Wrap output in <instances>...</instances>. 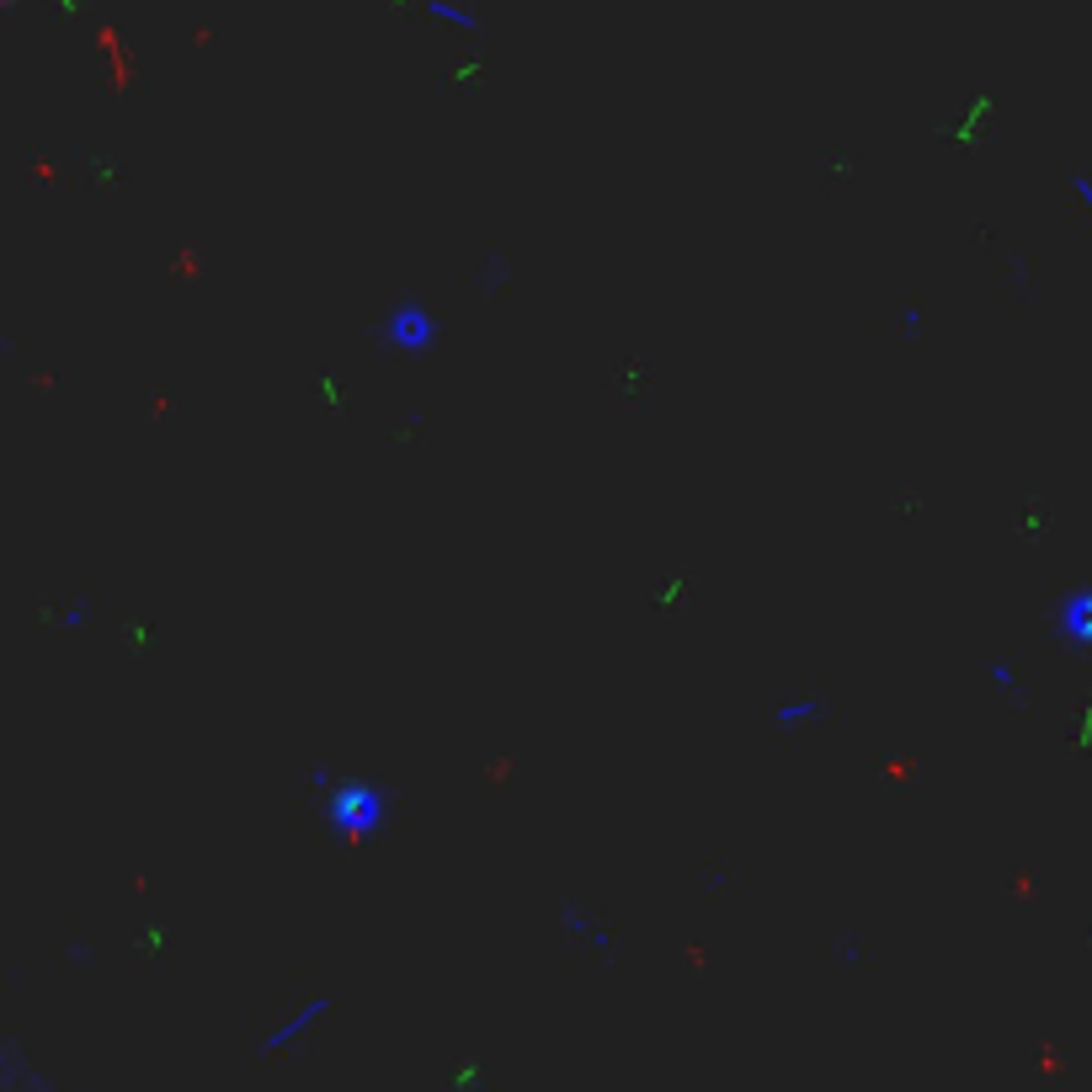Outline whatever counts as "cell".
Wrapping results in <instances>:
<instances>
[{
	"label": "cell",
	"mask_w": 1092,
	"mask_h": 1092,
	"mask_svg": "<svg viewBox=\"0 0 1092 1092\" xmlns=\"http://www.w3.org/2000/svg\"><path fill=\"white\" fill-rule=\"evenodd\" d=\"M325 827L336 836H368V832H379L389 821V794H379L374 783H358V778H341L330 794H325Z\"/></svg>",
	"instance_id": "1"
},
{
	"label": "cell",
	"mask_w": 1092,
	"mask_h": 1092,
	"mask_svg": "<svg viewBox=\"0 0 1092 1092\" xmlns=\"http://www.w3.org/2000/svg\"><path fill=\"white\" fill-rule=\"evenodd\" d=\"M385 341L389 347H400V352H427L432 341H438V321L427 315V304H400L394 315L385 321Z\"/></svg>",
	"instance_id": "2"
},
{
	"label": "cell",
	"mask_w": 1092,
	"mask_h": 1092,
	"mask_svg": "<svg viewBox=\"0 0 1092 1092\" xmlns=\"http://www.w3.org/2000/svg\"><path fill=\"white\" fill-rule=\"evenodd\" d=\"M1055 635L1071 645V650H1092V586L1071 592V597L1055 608Z\"/></svg>",
	"instance_id": "3"
},
{
	"label": "cell",
	"mask_w": 1092,
	"mask_h": 1092,
	"mask_svg": "<svg viewBox=\"0 0 1092 1092\" xmlns=\"http://www.w3.org/2000/svg\"><path fill=\"white\" fill-rule=\"evenodd\" d=\"M325 1013H330V1002H325V997H315V1002H310V1007H304V1013H294V1018H288V1024L277 1028V1034H272V1039H266V1050H288V1044H294V1039H304V1034H310V1028L321 1024Z\"/></svg>",
	"instance_id": "4"
},
{
	"label": "cell",
	"mask_w": 1092,
	"mask_h": 1092,
	"mask_svg": "<svg viewBox=\"0 0 1092 1092\" xmlns=\"http://www.w3.org/2000/svg\"><path fill=\"white\" fill-rule=\"evenodd\" d=\"M421 16H432V22H443V27H458V32L474 27V11L458 5V0H421Z\"/></svg>",
	"instance_id": "5"
},
{
	"label": "cell",
	"mask_w": 1092,
	"mask_h": 1092,
	"mask_svg": "<svg viewBox=\"0 0 1092 1092\" xmlns=\"http://www.w3.org/2000/svg\"><path fill=\"white\" fill-rule=\"evenodd\" d=\"M805 714L816 719V714H821V704H816V699H800V704L778 708V725H805Z\"/></svg>",
	"instance_id": "6"
},
{
	"label": "cell",
	"mask_w": 1092,
	"mask_h": 1092,
	"mask_svg": "<svg viewBox=\"0 0 1092 1092\" xmlns=\"http://www.w3.org/2000/svg\"><path fill=\"white\" fill-rule=\"evenodd\" d=\"M1071 187H1077V197L1088 203V213H1092V182H1088V177H1071Z\"/></svg>",
	"instance_id": "7"
}]
</instances>
